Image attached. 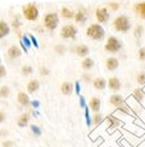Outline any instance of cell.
Listing matches in <instances>:
<instances>
[{"label": "cell", "instance_id": "836d02e7", "mask_svg": "<svg viewBox=\"0 0 145 147\" xmlns=\"http://www.w3.org/2000/svg\"><path fill=\"white\" fill-rule=\"evenodd\" d=\"M81 90H82V86H81L80 81H75V84H74V91L75 93L77 94L78 96H80L81 94Z\"/></svg>", "mask_w": 145, "mask_h": 147}, {"label": "cell", "instance_id": "44dd1931", "mask_svg": "<svg viewBox=\"0 0 145 147\" xmlns=\"http://www.w3.org/2000/svg\"><path fill=\"white\" fill-rule=\"evenodd\" d=\"M134 10L142 20H145V1L136 3L134 5Z\"/></svg>", "mask_w": 145, "mask_h": 147}, {"label": "cell", "instance_id": "ab89813d", "mask_svg": "<svg viewBox=\"0 0 145 147\" xmlns=\"http://www.w3.org/2000/svg\"><path fill=\"white\" fill-rule=\"evenodd\" d=\"M39 71H40V74H41L42 76H48L49 73H50V70H49L47 67H41Z\"/></svg>", "mask_w": 145, "mask_h": 147}, {"label": "cell", "instance_id": "9c48e42d", "mask_svg": "<svg viewBox=\"0 0 145 147\" xmlns=\"http://www.w3.org/2000/svg\"><path fill=\"white\" fill-rule=\"evenodd\" d=\"M107 86H108V88L110 91L118 92L122 88V82L118 77L114 76V77H110V78L107 80Z\"/></svg>", "mask_w": 145, "mask_h": 147}, {"label": "cell", "instance_id": "b9f144b4", "mask_svg": "<svg viewBox=\"0 0 145 147\" xmlns=\"http://www.w3.org/2000/svg\"><path fill=\"white\" fill-rule=\"evenodd\" d=\"M82 79L84 81H86V82H91L92 81L91 75H90L89 73H87V72H84V73L82 74Z\"/></svg>", "mask_w": 145, "mask_h": 147}, {"label": "cell", "instance_id": "e575fe53", "mask_svg": "<svg viewBox=\"0 0 145 147\" xmlns=\"http://www.w3.org/2000/svg\"><path fill=\"white\" fill-rule=\"evenodd\" d=\"M138 58L140 61H145V47H142L138 51Z\"/></svg>", "mask_w": 145, "mask_h": 147}, {"label": "cell", "instance_id": "d4e9b609", "mask_svg": "<svg viewBox=\"0 0 145 147\" xmlns=\"http://www.w3.org/2000/svg\"><path fill=\"white\" fill-rule=\"evenodd\" d=\"M61 17L63 18V19H72V18L75 17V12L72 11V9H70L69 7H67V6H63V8H61Z\"/></svg>", "mask_w": 145, "mask_h": 147}, {"label": "cell", "instance_id": "277c9868", "mask_svg": "<svg viewBox=\"0 0 145 147\" xmlns=\"http://www.w3.org/2000/svg\"><path fill=\"white\" fill-rule=\"evenodd\" d=\"M59 24V17L56 12H49L44 17V26L50 31H53Z\"/></svg>", "mask_w": 145, "mask_h": 147}, {"label": "cell", "instance_id": "74e56055", "mask_svg": "<svg viewBox=\"0 0 145 147\" xmlns=\"http://www.w3.org/2000/svg\"><path fill=\"white\" fill-rule=\"evenodd\" d=\"M29 37H30V39H31L32 45H33L35 49H39V42H38V40H37L36 37H35L34 35H32V34H30Z\"/></svg>", "mask_w": 145, "mask_h": 147}, {"label": "cell", "instance_id": "ee69618b", "mask_svg": "<svg viewBox=\"0 0 145 147\" xmlns=\"http://www.w3.org/2000/svg\"><path fill=\"white\" fill-rule=\"evenodd\" d=\"M79 97H80V98H79V101H80V106H81V107H82V108L87 107V104H86V100H85L84 96L80 95Z\"/></svg>", "mask_w": 145, "mask_h": 147}, {"label": "cell", "instance_id": "d6a6232c", "mask_svg": "<svg viewBox=\"0 0 145 147\" xmlns=\"http://www.w3.org/2000/svg\"><path fill=\"white\" fill-rule=\"evenodd\" d=\"M1 146L2 147H15V142L12 141V140H4L1 143Z\"/></svg>", "mask_w": 145, "mask_h": 147}, {"label": "cell", "instance_id": "f546056e", "mask_svg": "<svg viewBox=\"0 0 145 147\" xmlns=\"http://www.w3.org/2000/svg\"><path fill=\"white\" fill-rule=\"evenodd\" d=\"M33 71H34V69H33L32 66H30V65H25V66H23L22 68H21V73L24 76L30 75V74L33 73Z\"/></svg>", "mask_w": 145, "mask_h": 147}, {"label": "cell", "instance_id": "5bb4252c", "mask_svg": "<svg viewBox=\"0 0 145 147\" xmlns=\"http://www.w3.org/2000/svg\"><path fill=\"white\" fill-rule=\"evenodd\" d=\"M31 119V114L30 112H24L17 118V125L19 127H26Z\"/></svg>", "mask_w": 145, "mask_h": 147}, {"label": "cell", "instance_id": "7a4b0ae2", "mask_svg": "<svg viewBox=\"0 0 145 147\" xmlns=\"http://www.w3.org/2000/svg\"><path fill=\"white\" fill-rule=\"evenodd\" d=\"M114 30L116 32H122V33H127L128 31H130L131 27H132V24H131V21L127 16L122 15L118 16L116 18V20L114 21Z\"/></svg>", "mask_w": 145, "mask_h": 147}, {"label": "cell", "instance_id": "d590c367", "mask_svg": "<svg viewBox=\"0 0 145 147\" xmlns=\"http://www.w3.org/2000/svg\"><path fill=\"white\" fill-rule=\"evenodd\" d=\"M31 130H32V133L36 136H40L41 135V130H40V127L36 125H31Z\"/></svg>", "mask_w": 145, "mask_h": 147}, {"label": "cell", "instance_id": "2e32d148", "mask_svg": "<svg viewBox=\"0 0 145 147\" xmlns=\"http://www.w3.org/2000/svg\"><path fill=\"white\" fill-rule=\"evenodd\" d=\"M17 102H19V105L24 106V107H27V106L30 105V102H31V100H30V97L29 95H28L27 93H24V92H19V94H17Z\"/></svg>", "mask_w": 145, "mask_h": 147}, {"label": "cell", "instance_id": "3957f363", "mask_svg": "<svg viewBox=\"0 0 145 147\" xmlns=\"http://www.w3.org/2000/svg\"><path fill=\"white\" fill-rule=\"evenodd\" d=\"M122 47H123V43L116 36H109L104 45V49L110 54H116L121 51Z\"/></svg>", "mask_w": 145, "mask_h": 147}, {"label": "cell", "instance_id": "ac0fdd59", "mask_svg": "<svg viewBox=\"0 0 145 147\" xmlns=\"http://www.w3.org/2000/svg\"><path fill=\"white\" fill-rule=\"evenodd\" d=\"M61 91L63 93V95L65 96H71L74 92V84L70 81H65L63 82L61 86Z\"/></svg>", "mask_w": 145, "mask_h": 147}, {"label": "cell", "instance_id": "681fc988", "mask_svg": "<svg viewBox=\"0 0 145 147\" xmlns=\"http://www.w3.org/2000/svg\"><path fill=\"white\" fill-rule=\"evenodd\" d=\"M21 25V23H19V21H13V26H15V28L17 27V26H19Z\"/></svg>", "mask_w": 145, "mask_h": 147}, {"label": "cell", "instance_id": "8d00e7d4", "mask_svg": "<svg viewBox=\"0 0 145 147\" xmlns=\"http://www.w3.org/2000/svg\"><path fill=\"white\" fill-rule=\"evenodd\" d=\"M85 117H86V121H87V125L90 127L92 123V120L91 117H90V114H89V108L88 107H85Z\"/></svg>", "mask_w": 145, "mask_h": 147}, {"label": "cell", "instance_id": "603a6c76", "mask_svg": "<svg viewBox=\"0 0 145 147\" xmlns=\"http://www.w3.org/2000/svg\"><path fill=\"white\" fill-rule=\"evenodd\" d=\"M135 98V100H137L139 103H142L143 101L145 99V91L144 88H137L134 90L133 92V95H132Z\"/></svg>", "mask_w": 145, "mask_h": 147}, {"label": "cell", "instance_id": "4dcf8cb0", "mask_svg": "<svg viewBox=\"0 0 145 147\" xmlns=\"http://www.w3.org/2000/svg\"><path fill=\"white\" fill-rule=\"evenodd\" d=\"M136 81L140 86H145V72L141 71L136 75Z\"/></svg>", "mask_w": 145, "mask_h": 147}, {"label": "cell", "instance_id": "c3c4849f", "mask_svg": "<svg viewBox=\"0 0 145 147\" xmlns=\"http://www.w3.org/2000/svg\"><path fill=\"white\" fill-rule=\"evenodd\" d=\"M19 45H21V47H22V51H23V52H24L25 54H28V49H28V47H26V45H25L24 43H23L22 40L19 41Z\"/></svg>", "mask_w": 145, "mask_h": 147}, {"label": "cell", "instance_id": "cb8c5ba5", "mask_svg": "<svg viewBox=\"0 0 145 147\" xmlns=\"http://www.w3.org/2000/svg\"><path fill=\"white\" fill-rule=\"evenodd\" d=\"M94 64L95 63H94V61H93V59H91L90 57H86L82 62L83 70H85V71H89V70H91V69L94 67Z\"/></svg>", "mask_w": 145, "mask_h": 147}, {"label": "cell", "instance_id": "7dc6e473", "mask_svg": "<svg viewBox=\"0 0 145 147\" xmlns=\"http://www.w3.org/2000/svg\"><path fill=\"white\" fill-rule=\"evenodd\" d=\"M6 119V114L4 113V111H0V123H3Z\"/></svg>", "mask_w": 145, "mask_h": 147}, {"label": "cell", "instance_id": "d6986e66", "mask_svg": "<svg viewBox=\"0 0 145 147\" xmlns=\"http://www.w3.org/2000/svg\"><path fill=\"white\" fill-rule=\"evenodd\" d=\"M89 53L90 49L86 44H80V45H78L76 47V54L79 57H81V58H86L89 55Z\"/></svg>", "mask_w": 145, "mask_h": 147}, {"label": "cell", "instance_id": "5b68a950", "mask_svg": "<svg viewBox=\"0 0 145 147\" xmlns=\"http://www.w3.org/2000/svg\"><path fill=\"white\" fill-rule=\"evenodd\" d=\"M23 13L28 21H36L39 17V10L34 3H29L23 6Z\"/></svg>", "mask_w": 145, "mask_h": 147}, {"label": "cell", "instance_id": "ba28073f", "mask_svg": "<svg viewBox=\"0 0 145 147\" xmlns=\"http://www.w3.org/2000/svg\"><path fill=\"white\" fill-rule=\"evenodd\" d=\"M109 103L116 108L121 107L123 104L126 103V101L124 99V97L122 95H118V94H114L109 97Z\"/></svg>", "mask_w": 145, "mask_h": 147}, {"label": "cell", "instance_id": "60d3db41", "mask_svg": "<svg viewBox=\"0 0 145 147\" xmlns=\"http://www.w3.org/2000/svg\"><path fill=\"white\" fill-rule=\"evenodd\" d=\"M108 6H109V8H110L111 10H114V11H116V10H118V8H120V4H118V2H109Z\"/></svg>", "mask_w": 145, "mask_h": 147}, {"label": "cell", "instance_id": "4316f807", "mask_svg": "<svg viewBox=\"0 0 145 147\" xmlns=\"http://www.w3.org/2000/svg\"><path fill=\"white\" fill-rule=\"evenodd\" d=\"M116 111H121L122 113L126 114V115H132V114H133V111H132V109L130 108V106H129L127 103L123 104L121 107L116 108Z\"/></svg>", "mask_w": 145, "mask_h": 147}, {"label": "cell", "instance_id": "f35d334b", "mask_svg": "<svg viewBox=\"0 0 145 147\" xmlns=\"http://www.w3.org/2000/svg\"><path fill=\"white\" fill-rule=\"evenodd\" d=\"M55 52L59 55H63V53L65 52V45H63V44H58V45H56L55 47Z\"/></svg>", "mask_w": 145, "mask_h": 147}, {"label": "cell", "instance_id": "7c38bea8", "mask_svg": "<svg viewBox=\"0 0 145 147\" xmlns=\"http://www.w3.org/2000/svg\"><path fill=\"white\" fill-rule=\"evenodd\" d=\"M105 66H106V69L108 71H116L120 66V61L116 57H109L105 62Z\"/></svg>", "mask_w": 145, "mask_h": 147}, {"label": "cell", "instance_id": "f907efd6", "mask_svg": "<svg viewBox=\"0 0 145 147\" xmlns=\"http://www.w3.org/2000/svg\"><path fill=\"white\" fill-rule=\"evenodd\" d=\"M1 62H2V60H1V57H0V65H1Z\"/></svg>", "mask_w": 145, "mask_h": 147}, {"label": "cell", "instance_id": "83f0119b", "mask_svg": "<svg viewBox=\"0 0 145 147\" xmlns=\"http://www.w3.org/2000/svg\"><path fill=\"white\" fill-rule=\"evenodd\" d=\"M10 95V88L8 86H2L0 88V98L6 99Z\"/></svg>", "mask_w": 145, "mask_h": 147}, {"label": "cell", "instance_id": "4fadbf2b", "mask_svg": "<svg viewBox=\"0 0 145 147\" xmlns=\"http://www.w3.org/2000/svg\"><path fill=\"white\" fill-rule=\"evenodd\" d=\"M74 20H75V22H76V23H78V24H82V25H84L85 23L87 22V20H88L87 12L85 11V9H80L79 11H77V12L75 13Z\"/></svg>", "mask_w": 145, "mask_h": 147}, {"label": "cell", "instance_id": "6da1fadb", "mask_svg": "<svg viewBox=\"0 0 145 147\" xmlns=\"http://www.w3.org/2000/svg\"><path fill=\"white\" fill-rule=\"evenodd\" d=\"M86 35L90 37L92 40L96 41H101L105 37V29L101 24H91L87 28Z\"/></svg>", "mask_w": 145, "mask_h": 147}, {"label": "cell", "instance_id": "7bdbcfd3", "mask_svg": "<svg viewBox=\"0 0 145 147\" xmlns=\"http://www.w3.org/2000/svg\"><path fill=\"white\" fill-rule=\"evenodd\" d=\"M6 74H7V72H6V68H5L4 65H0V78H2V77H5L6 76Z\"/></svg>", "mask_w": 145, "mask_h": 147}, {"label": "cell", "instance_id": "7402d4cb", "mask_svg": "<svg viewBox=\"0 0 145 147\" xmlns=\"http://www.w3.org/2000/svg\"><path fill=\"white\" fill-rule=\"evenodd\" d=\"M10 33L9 25L4 21H0V39L6 37Z\"/></svg>", "mask_w": 145, "mask_h": 147}, {"label": "cell", "instance_id": "f6af8a7d", "mask_svg": "<svg viewBox=\"0 0 145 147\" xmlns=\"http://www.w3.org/2000/svg\"><path fill=\"white\" fill-rule=\"evenodd\" d=\"M8 135H9V132L6 129H1L0 130V138H6Z\"/></svg>", "mask_w": 145, "mask_h": 147}, {"label": "cell", "instance_id": "8fae6325", "mask_svg": "<svg viewBox=\"0 0 145 147\" xmlns=\"http://www.w3.org/2000/svg\"><path fill=\"white\" fill-rule=\"evenodd\" d=\"M106 121L108 123V127H107V130L110 132V131L112 130H116V129H118V127H121L122 125V121L118 118H116L114 115H108L106 117Z\"/></svg>", "mask_w": 145, "mask_h": 147}, {"label": "cell", "instance_id": "ffe728a7", "mask_svg": "<svg viewBox=\"0 0 145 147\" xmlns=\"http://www.w3.org/2000/svg\"><path fill=\"white\" fill-rule=\"evenodd\" d=\"M39 88H40V82H39V80H37V79H32L27 84V91L29 94L36 93L39 90Z\"/></svg>", "mask_w": 145, "mask_h": 147}, {"label": "cell", "instance_id": "30bf717a", "mask_svg": "<svg viewBox=\"0 0 145 147\" xmlns=\"http://www.w3.org/2000/svg\"><path fill=\"white\" fill-rule=\"evenodd\" d=\"M7 55H8V58H9V59L15 60V59H19V58H21V56L23 55V51L19 49L17 45L13 44V45H11V47L8 49Z\"/></svg>", "mask_w": 145, "mask_h": 147}, {"label": "cell", "instance_id": "bcb514c9", "mask_svg": "<svg viewBox=\"0 0 145 147\" xmlns=\"http://www.w3.org/2000/svg\"><path fill=\"white\" fill-rule=\"evenodd\" d=\"M30 104H31L32 107L35 108V109L40 107V101H38V100H32L31 102H30Z\"/></svg>", "mask_w": 145, "mask_h": 147}, {"label": "cell", "instance_id": "9a60e30c", "mask_svg": "<svg viewBox=\"0 0 145 147\" xmlns=\"http://www.w3.org/2000/svg\"><path fill=\"white\" fill-rule=\"evenodd\" d=\"M89 107L94 113H98L101 108V100L98 97H93L89 102Z\"/></svg>", "mask_w": 145, "mask_h": 147}, {"label": "cell", "instance_id": "8992f818", "mask_svg": "<svg viewBox=\"0 0 145 147\" xmlns=\"http://www.w3.org/2000/svg\"><path fill=\"white\" fill-rule=\"evenodd\" d=\"M78 34V29L74 25H65L61 28V36L63 39H76Z\"/></svg>", "mask_w": 145, "mask_h": 147}, {"label": "cell", "instance_id": "e0dca14e", "mask_svg": "<svg viewBox=\"0 0 145 147\" xmlns=\"http://www.w3.org/2000/svg\"><path fill=\"white\" fill-rule=\"evenodd\" d=\"M106 86L107 81L103 77H96L95 79H93V86L97 91H103L104 88H106Z\"/></svg>", "mask_w": 145, "mask_h": 147}, {"label": "cell", "instance_id": "52a82bcc", "mask_svg": "<svg viewBox=\"0 0 145 147\" xmlns=\"http://www.w3.org/2000/svg\"><path fill=\"white\" fill-rule=\"evenodd\" d=\"M95 17H96L99 24H105V23L108 22L110 15H109L107 7H99L97 8L96 11H95Z\"/></svg>", "mask_w": 145, "mask_h": 147}, {"label": "cell", "instance_id": "484cf974", "mask_svg": "<svg viewBox=\"0 0 145 147\" xmlns=\"http://www.w3.org/2000/svg\"><path fill=\"white\" fill-rule=\"evenodd\" d=\"M133 34H134V37H135L136 39H140L141 37L143 36V34H144V27L140 24L136 25L135 28H134Z\"/></svg>", "mask_w": 145, "mask_h": 147}, {"label": "cell", "instance_id": "1f68e13d", "mask_svg": "<svg viewBox=\"0 0 145 147\" xmlns=\"http://www.w3.org/2000/svg\"><path fill=\"white\" fill-rule=\"evenodd\" d=\"M23 41V43L26 45V47H28V49H30L31 47H33L32 45V42H31V39H30L29 35H24V36L22 37V39H21Z\"/></svg>", "mask_w": 145, "mask_h": 147}, {"label": "cell", "instance_id": "f1b7e54d", "mask_svg": "<svg viewBox=\"0 0 145 147\" xmlns=\"http://www.w3.org/2000/svg\"><path fill=\"white\" fill-rule=\"evenodd\" d=\"M103 121V115H102L101 113L98 112V113H94V115L92 117V123H94L95 125H98Z\"/></svg>", "mask_w": 145, "mask_h": 147}]
</instances>
